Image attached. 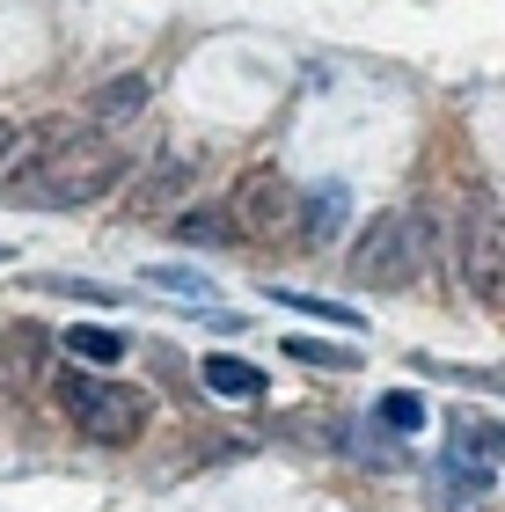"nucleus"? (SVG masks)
Returning a JSON list of instances; mask_svg holds the SVG:
<instances>
[{"label": "nucleus", "mask_w": 505, "mask_h": 512, "mask_svg": "<svg viewBox=\"0 0 505 512\" xmlns=\"http://www.w3.org/2000/svg\"><path fill=\"white\" fill-rule=\"evenodd\" d=\"M125 147L96 118H44L0 169V205L22 213H81V205L110 198L125 183Z\"/></svg>", "instance_id": "nucleus-1"}, {"label": "nucleus", "mask_w": 505, "mask_h": 512, "mask_svg": "<svg viewBox=\"0 0 505 512\" xmlns=\"http://www.w3.org/2000/svg\"><path fill=\"white\" fill-rule=\"evenodd\" d=\"M198 381H205V395H220V403H264V388H271L257 366L235 359V352H213L198 366Z\"/></svg>", "instance_id": "nucleus-6"}, {"label": "nucleus", "mask_w": 505, "mask_h": 512, "mask_svg": "<svg viewBox=\"0 0 505 512\" xmlns=\"http://www.w3.org/2000/svg\"><path fill=\"white\" fill-rule=\"evenodd\" d=\"M374 425H388L396 439H410L425 425V395H410V388H388V395H374Z\"/></svg>", "instance_id": "nucleus-15"}, {"label": "nucleus", "mask_w": 505, "mask_h": 512, "mask_svg": "<svg viewBox=\"0 0 505 512\" xmlns=\"http://www.w3.org/2000/svg\"><path fill=\"white\" fill-rule=\"evenodd\" d=\"M176 235H183V242H235V213H227V198L176 213Z\"/></svg>", "instance_id": "nucleus-14"}, {"label": "nucleus", "mask_w": 505, "mask_h": 512, "mask_svg": "<svg viewBox=\"0 0 505 512\" xmlns=\"http://www.w3.org/2000/svg\"><path fill=\"white\" fill-rule=\"evenodd\" d=\"M59 352L81 359V366H125V330H103V322H66L59 330Z\"/></svg>", "instance_id": "nucleus-8"}, {"label": "nucleus", "mask_w": 505, "mask_h": 512, "mask_svg": "<svg viewBox=\"0 0 505 512\" xmlns=\"http://www.w3.org/2000/svg\"><path fill=\"white\" fill-rule=\"evenodd\" d=\"M227 213H235V242H279L301 235V198L279 169H249L235 191H227Z\"/></svg>", "instance_id": "nucleus-4"}, {"label": "nucleus", "mask_w": 505, "mask_h": 512, "mask_svg": "<svg viewBox=\"0 0 505 512\" xmlns=\"http://www.w3.org/2000/svg\"><path fill=\"white\" fill-rule=\"evenodd\" d=\"M52 403H59L66 425L81 439H96V447H132V439L154 425V395L147 388H132L118 374H81V366H59L52 374Z\"/></svg>", "instance_id": "nucleus-2"}, {"label": "nucleus", "mask_w": 505, "mask_h": 512, "mask_svg": "<svg viewBox=\"0 0 505 512\" xmlns=\"http://www.w3.org/2000/svg\"><path fill=\"white\" fill-rule=\"evenodd\" d=\"M344 278L366 293H403L410 278L425 271V213H403V205H388V213H374L352 235V249L337 256Z\"/></svg>", "instance_id": "nucleus-3"}, {"label": "nucleus", "mask_w": 505, "mask_h": 512, "mask_svg": "<svg viewBox=\"0 0 505 512\" xmlns=\"http://www.w3.org/2000/svg\"><path fill=\"white\" fill-rule=\"evenodd\" d=\"M147 110V74H118V81H103L96 96H88V118L96 125H125V118H140Z\"/></svg>", "instance_id": "nucleus-9"}, {"label": "nucleus", "mask_w": 505, "mask_h": 512, "mask_svg": "<svg viewBox=\"0 0 505 512\" xmlns=\"http://www.w3.org/2000/svg\"><path fill=\"white\" fill-rule=\"evenodd\" d=\"M154 293H183V300H213V278L205 271H191V264H147L140 271Z\"/></svg>", "instance_id": "nucleus-17"}, {"label": "nucleus", "mask_w": 505, "mask_h": 512, "mask_svg": "<svg viewBox=\"0 0 505 512\" xmlns=\"http://www.w3.org/2000/svg\"><path fill=\"white\" fill-rule=\"evenodd\" d=\"M491 491H498L491 461H462V454H447V469H440V505H447V512H476Z\"/></svg>", "instance_id": "nucleus-7"}, {"label": "nucleus", "mask_w": 505, "mask_h": 512, "mask_svg": "<svg viewBox=\"0 0 505 512\" xmlns=\"http://www.w3.org/2000/svg\"><path fill=\"white\" fill-rule=\"evenodd\" d=\"M279 352H286L293 366H323V374H359V352H344V344H323V337H293V330H286Z\"/></svg>", "instance_id": "nucleus-13"}, {"label": "nucleus", "mask_w": 505, "mask_h": 512, "mask_svg": "<svg viewBox=\"0 0 505 512\" xmlns=\"http://www.w3.org/2000/svg\"><path fill=\"white\" fill-rule=\"evenodd\" d=\"M0 256H15V249H8V242H0Z\"/></svg>", "instance_id": "nucleus-21"}, {"label": "nucleus", "mask_w": 505, "mask_h": 512, "mask_svg": "<svg viewBox=\"0 0 505 512\" xmlns=\"http://www.w3.org/2000/svg\"><path fill=\"white\" fill-rule=\"evenodd\" d=\"M462 286H469V300L484 315H498L505 322V213H491V205H469L462 213Z\"/></svg>", "instance_id": "nucleus-5"}, {"label": "nucleus", "mask_w": 505, "mask_h": 512, "mask_svg": "<svg viewBox=\"0 0 505 512\" xmlns=\"http://www.w3.org/2000/svg\"><path fill=\"white\" fill-rule=\"evenodd\" d=\"M30 293H59V300H81V308H118V286H96V278H66V271H37L22 278Z\"/></svg>", "instance_id": "nucleus-12"}, {"label": "nucleus", "mask_w": 505, "mask_h": 512, "mask_svg": "<svg viewBox=\"0 0 505 512\" xmlns=\"http://www.w3.org/2000/svg\"><path fill=\"white\" fill-rule=\"evenodd\" d=\"M344 183H315V191L301 198V242H330L337 235V220H344Z\"/></svg>", "instance_id": "nucleus-11"}, {"label": "nucleus", "mask_w": 505, "mask_h": 512, "mask_svg": "<svg viewBox=\"0 0 505 512\" xmlns=\"http://www.w3.org/2000/svg\"><path fill=\"white\" fill-rule=\"evenodd\" d=\"M183 176H191V169H183L176 154H162V169H154V176L140 183V191H132V213H162L169 191H183Z\"/></svg>", "instance_id": "nucleus-18"}, {"label": "nucleus", "mask_w": 505, "mask_h": 512, "mask_svg": "<svg viewBox=\"0 0 505 512\" xmlns=\"http://www.w3.org/2000/svg\"><path fill=\"white\" fill-rule=\"evenodd\" d=\"M418 374H440V381H454V388L505 395V374H498V366H447V359H418Z\"/></svg>", "instance_id": "nucleus-19"}, {"label": "nucleus", "mask_w": 505, "mask_h": 512, "mask_svg": "<svg viewBox=\"0 0 505 512\" xmlns=\"http://www.w3.org/2000/svg\"><path fill=\"white\" fill-rule=\"evenodd\" d=\"M15 147H22V132H15L8 118H0V169H8V161H15Z\"/></svg>", "instance_id": "nucleus-20"}, {"label": "nucleus", "mask_w": 505, "mask_h": 512, "mask_svg": "<svg viewBox=\"0 0 505 512\" xmlns=\"http://www.w3.org/2000/svg\"><path fill=\"white\" fill-rule=\"evenodd\" d=\"M454 454H462V461H498L505 454V432L484 425V417H454Z\"/></svg>", "instance_id": "nucleus-16"}, {"label": "nucleus", "mask_w": 505, "mask_h": 512, "mask_svg": "<svg viewBox=\"0 0 505 512\" xmlns=\"http://www.w3.org/2000/svg\"><path fill=\"white\" fill-rule=\"evenodd\" d=\"M271 300H279V308H293V315H315V322H330V330H366V315H352L344 308V300H323V293H301V286H264Z\"/></svg>", "instance_id": "nucleus-10"}]
</instances>
